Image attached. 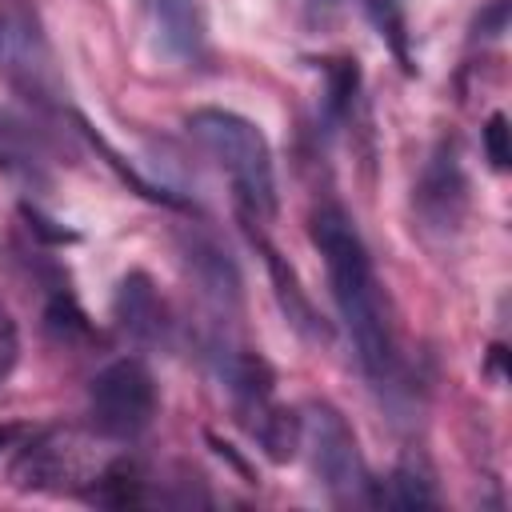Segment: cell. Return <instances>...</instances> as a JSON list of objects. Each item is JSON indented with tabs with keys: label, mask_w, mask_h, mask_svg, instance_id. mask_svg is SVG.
Here are the masks:
<instances>
[{
	"label": "cell",
	"mask_w": 512,
	"mask_h": 512,
	"mask_svg": "<svg viewBox=\"0 0 512 512\" xmlns=\"http://www.w3.org/2000/svg\"><path fill=\"white\" fill-rule=\"evenodd\" d=\"M328 76V88H324V116L336 124L348 116L352 100H356V88H360V64L352 56H340V60H328L324 68Z\"/></svg>",
	"instance_id": "7c38bea8"
},
{
	"label": "cell",
	"mask_w": 512,
	"mask_h": 512,
	"mask_svg": "<svg viewBox=\"0 0 512 512\" xmlns=\"http://www.w3.org/2000/svg\"><path fill=\"white\" fill-rule=\"evenodd\" d=\"M156 48L176 64L208 60V20L200 0H140Z\"/></svg>",
	"instance_id": "52a82bcc"
},
{
	"label": "cell",
	"mask_w": 512,
	"mask_h": 512,
	"mask_svg": "<svg viewBox=\"0 0 512 512\" xmlns=\"http://www.w3.org/2000/svg\"><path fill=\"white\" fill-rule=\"evenodd\" d=\"M368 20L376 24V32L388 40V48L396 52V60L412 72V56H408V28H404V0H364Z\"/></svg>",
	"instance_id": "5bb4252c"
},
{
	"label": "cell",
	"mask_w": 512,
	"mask_h": 512,
	"mask_svg": "<svg viewBox=\"0 0 512 512\" xmlns=\"http://www.w3.org/2000/svg\"><path fill=\"white\" fill-rule=\"evenodd\" d=\"M376 504H392V508H432L436 492L432 480L416 468V464H400L388 480V492H376Z\"/></svg>",
	"instance_id": "4fadbf2b"
},
{
	"label": "cell",
	"mask_w": 512,
	"mask_h": 512,
	"mask_svg": "<svg viewBox=\"0 0 512 512\" xmlns=\"http://www.w3.org/2000/svg\"><path fill=\"white\" fill-rule=\"evenodd\" d=\"M44 328H48L56 340H64V344H76V340L92 336V324H88V316L80 312V304L72 300V292H56V296L48 300V308H44Z\"/></svg>",
	"instance_id": "9a60e30c"
},
{
	"label": "cell",
	"mask_w": 512,
	"mask_h": 512,
	"mask_svg": "<svg viewBox=\"0 0 512 512\" xmlns=\"http://www.w3.org/2000/svg\"><path fill=\"white\" fill-rule=\"evenodd\" d=\"M312 244L324 256L328 268V284H332V300L340 308V320L352 336L356 360L364 368V376L384 392L396 384V340H392V324H388V308H384V292L372 268V256L356 232V224L340 212V208H320L312 216Z\"/></svg>",
	"instance_id": "6da1fadb"
},
{
	"label": "cell",
	"mask_w": 512,
	"mask_h": 512,
	"mask_svg": "<svg viewBox=\"0 0 512 512\" xmlns=\"http://www.w3.org/2000/svg\"><path fill=\"white\" fill-rule=\"evenodd\" d=\"M16 360H20V332H16V320H12V312L0 304V384L12 376Z\"/></svg>",
	"instance_id": "e0dca14e"
},
{
	"label": "cell",
	"mask_w": 512,
	"mask_h": 512,
	"mask_svg": "<svg viewBox=\"0 0 512 512\" xmlns=\"http://www.w3.org/2000/svg\"><path fill=\"white\" fill-rule=\"evenodd\" d=\"M180 256L200 288V296L216 308V312H236L240 308V272L236 260L204 232H184L180 236Z\"/></svg>",
	"instance_id": "9c48e42d"
},
{
	"label": "cell",
	"mask_w": 512,
	"mask_h": 512,
	"mask_svg": "<svg viewBox=\"0 0 512 512\" xmlns=\"http://www.w3.org/2000/svg\"><path fill=\"white\" fill-rule=\"evenodd\" d=\"M248 236H252V244L264 252V264H268V276H272V284H276V300H280V308H284V316H288V324L304 336V340H328V324L320 320V312L312 308V300H308V292L300 288V280H296V272H292V264H284V256L260 236V232H252L248 228Z\"/></svg>",
	"instance_id": "30bf717a"
},
{
	"label": "cell",
	"mask_w": 512,
	"mask_h": 512,
	"mask_svg": "<svg viewBox=\"0 0 512 512\" xmlns=\"http://www.w3.org/2000/svg\"><path fill=\"white\" fill-rule=\"evenodd\" d=\"M84 496L92 504H100V508H136V504H148L144 476H140V468L132 460H108L96 472V480H92V488Z\"/></svg>",
	"instance_id": "8fae6325"
},
{
	"label": "cell",
	"mask_w": 512,
	"mask_h": 512,
	"mask_svg": "<svg viewBox=\"0 0 512 512\" xmlns=\"http://www.w3.org/2000/svg\"><path fill=\"white\" fill-rule=\"evenodd\" d=\"M188 136L228 172L240 216L252 220H272L276 216V168H272V148L264 132L228 108H196L184 120Z\"/></svg>",
	"instance_id": "7a4b0ae2"
},
{
	"label": "cell",
	"mask_w": 512,
	"mask_h": 512,
	"mask_svg": "<svg viewBox=\"0 0 512 512\" xmlns=\"http://www.w3.org/2000/svg\"><path fill=\"white\" fill-rule=\"evenodd\" d=\"M412 204L424 220V228H436V232H452L464 216V204H468V180H464V168H460V152L452 140H440L436 152L428 156L416 188H412Z\"/></svg>",
	"instance_id": "8992f818"
},
{
	"label": "cell",
	"mask_w": 512,
	"mask_h": 512,
	"mask_svg": "<svg viewBox=\"0 0 512 512\" xmlns=\"http://www.w3.org/2000/svg\"><path fill=\"white\" fill-rule=\"evenodd\" d=\"M112 316L120 332L140 348H168L172 344V316L156 292V284L144 272H128L116 288Z\"/></svg>",
	"instance_id": "ba28073f"
},
{
	"label": "cell",
	"mask_w": 512,
	"mask_h": 512,
	"mask_svg": "<svg viewBox=\"0 0 512 512\" xmlns=\"http://www.w3.org/2000/svg\"><path fill=\"white\" fill-rule=\"evenodd\" d=\"M152 416H156V380L136 356L112 360L108 368H100L92 376L88 420H92L96 436L132 444L152 428Z\"/></svg>",
	"instance_id": "3957f363"
},
{
	"label": "cell",
	"mask_w": 512,
	"mask_h": 512,
	"mask_svg": "<svg viewBox=\"0 0 512 512\" xmlns=\"http://www.w3.org/2000/svg\"><path fill=\"white\" fill-rule=\"evenodd\" d=\"M484 156L496 172H504L512 164V140H508V116L504 112H492L484 124Z\"/></svg>",
	"instance_id": "2e32d148"
},
{
	"label": "cell",
	"mask_w": 512,
	"mask_h": 512,
	"mask_svg": "<svg viewBox=\"0 0 512 512\" xmlns=\"http://www.w3.org/2000/svg\"><path fill=\"white\" fill-rule=\"evenodd\" d=\"M340 0H308V20H328Z\"/></svg>",
	"instance_id": "d6986e66"
},
{
	"label": "cell",
	"mask_w": 512,
	"mask_h": 512,
	"mask_svg": "<svg viewBox=\"0 0 512 512\" xmlns=\"http://www.w3.org/2000/svg\"><path fill=\"white\" fill-rule=\"evenodd\" d=\"M308 448H312V472L332 504H376V484L364 468L360 444L348 428V420L332 404L308 408Z\"/></svg>",
	"instance_id": "277c9868"
},
{
	"label": "cell",
	"mask_w": 512,
	"mask_h": 512,
	"mask_svg": "<svg viewBox=\"0 0 512 512\" xmlns=\"http://www.w3.org/2000/svg\"><path fill=\"white\" fill-rule=\"evenodd\" d=\"M20 432H24L20 424H0V452H4V448H12V444L20 440Z\"/></svg>",
	"instance_id": "ffe728a7"
},
{
	"label": "cell",
	"mask_w": 512,
	"mask_h": 512,
	"mask_svg": "<svg viewBox=\"0 0 512 512\" xmlns=\"http://www.w3.org/2000/svg\"><path fill=\"white\" fill-rule=\"evenodd\" d=\"M504 32H508V0H492L488 8H480L472 24V40H496Z\"/></svg>",
	"instance_id": "ac0fdd59"
},
{
	"label": "cell",
	"mask_w": 512,
	"mask_h": 512,
	"mask_svg": "<svg viewBox=\"0 0 512 512\" xmlns=\"http://www.w3.org/2000/svg\"><path fill=\"white\" fill-rule=\"evenodd\" d=\"M100 468H92V444L76 428H48L20 448L12 480L24 492H88Z\"/></svg>",
	"instance_id": "5b68a950"
}]
</instances>
